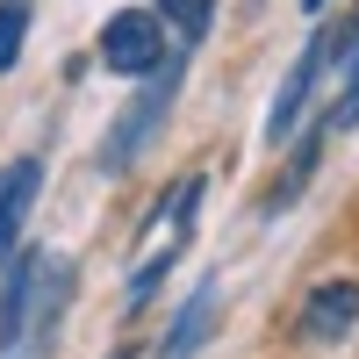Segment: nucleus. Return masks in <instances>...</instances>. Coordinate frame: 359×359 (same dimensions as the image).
<instances>
[{"instance_id":"4","label":"nucleus","mask_w":359,"mask_h":359,"mask_svg":"<svg viewBox=\"0 0 359 359\" xmlns=\"http://www.w3.org/2000/svg\"><path fill=\"white\" fill-rule=\"evenodd\" d=\"M43 287H50V259H43V252L15 259L8 287H0V345H8V352H22V338H29V316L43 309Z\"/></svg>"},{"instance_id":"7","label":"nucleus","mask_w":359,"mask_h":359,"mask_svg":"<svg viewBox=\"0 0 359 359\" xmlns=\"http://www.w3.org/2000/svg\"><path fill=\"white\" fill-rule=\"evenodd\" d=\"M352 323H359V287H352V280L316 287V294H309V309H302V331H309V338H345Z\"/></svg>"},{"instance_id":"5","label":"nucleus","mask_w":359,"mask_h":359,"mask_svg":"<svg viewBox=\"0 0 359 359\" xmlns=\"http://www.w3.org/2000/svg\"><path fill=\"white\" fill-rule=\"evenodd\" d=\"M216 309H223V280H216V273H201L194 294H187V302H180V316H172V331H165L158 359H194V345L216 331Z\"/></svg>"},{"instance_id":"11","label":"nucleus","mask_w":359,"mask_h":359,"mask_svg":"<svg viewBox=\"0 0 359 359\" xmlns=\"http://www.w3.org/2000/svg\"><path fill=\"white\" fill-rule=\"evenodd\" d=\"M208 15H216V0H165V22H172L187 43H201V36H208Z\"/></svg>"},{"instance_id":"9","label":"nucleus","mask_w":359,"mask_h":359,"mask_svg":"<svg viewBox=\"0 0 359 359\" xmlns=\"http://www.w3.org/2000/svg\"><path fill=\"white\" fill-rule=\"evenodd\" d=\"M172 259H180V245H165V252H151V259L137 266V280H130V302H123L130 316H137V309H144V302H151V294L165 287V273H172Z\"/></svg>"},{"instance_id":"2","label":"nucleus","mask_w":359,"mask_h":359,"mask_svg":"<svg viewBox=\"0 0 359 359\" xmlns=\"http://www.w3.org/2000/svg\"><path fill=\"white\" fill-rule=\"evenodd\" d=\"M180 79H187V65H172V57H165L158 72H144V94H137L123 115H115V137L101 144V165H108V172H130V165H137V151L158 137L165 108L180 101Z\"/></svg>"},{"instance_id":"6","label":"nucleus","mask_w":359,"mask_h":359,"mask_svg":"<svg viewBox=\"0 0 359 359\" xmlns=\"http://www.w3.org/2000/svg\"><path fill=\"white\" fill-rule=\"evenodd\" d=\"M36 187H43V165L36 158H15L8 172H0V259H15L22 223H29V208H36Z\"/></svg>"},{"instance_id":"3","label":"nucleus","mask_w":359,"mask_h":359,"mask_svg":"<svg viewBox=\"0 0 359 359\" xmlns=\"http://www.w3.org/2000/svg\"><path fill=\"white\" fill-rule=\"evenodd\" d=\"M101 65H108L115 79L158 72V65H165V29H158V15H144V8L108 15V29H101Z\"/></svg>"},{"instance_id":"12","label":"nucleus","mask_w":359,"mask_h":359,"mask_svg":"<svg viewBox=\"0 0 359 359\" xmlns=\"http://www.w3.org/2000/svg\"><path fill=\"white\" fill-rule=\"evenodd\" d=\"M302 8H309V15H323V8H331V0H302Z\"/></svg>"},{"instance_id":"8","label":"nucleus","mask_w":359,"mask_h":359,"mask_svg":"<svg viewBox=\"0 0 359 359\" xmlns=\"http://www.w3.org/2000/svg\"><path fill=\"white\" fill-rule=\"evenodd\" d=\"M352 123H359V43L345 50V94L316 115V130H323V137H338V130H352Z\"/></svg>"},{"instance_id":"1","label":"nucleus","mask_w":359,"mask_h":359,"mask_svg":"<svg viewBox=\"0 0 359 359\" xmlns=\"http://www.w3.org/2000/svg\"><path fill=\"white\" fill-rule=\"evenodd\" d=\"M359 43V22H323L316 36H309V50L294 57V72L280 79V94H273V108H266V144H280L294 137V123H302V108H309V94H316V79L331 72V65H345V50Z\"/></svg>"},{"instance_id":"10","label":"nucleus","mask_w":359,"mask_h":359,"mask_svg":"<svg viewBox=\"0 0 359 359\" xmlns=\"http://www.w3.org/2000/svg\"><path fill=\"white\" fill-rule=\"evenodd\" d=\"M22 36H29V0H0V72H15Z\"/></svg>"}]
</instances>
